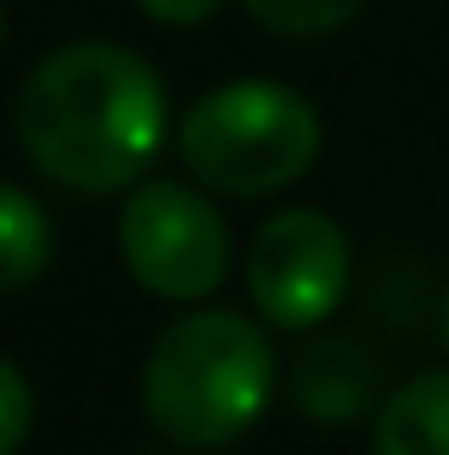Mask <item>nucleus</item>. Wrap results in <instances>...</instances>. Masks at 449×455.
<instances>
[{
    "label": "nucleus",
    "mask_w": 449,
    "mask_h": 455,
    "mask_svg": "<svg viewBox=\"0 0 449 455\" xmlns=\"http://www.w3.org/2000/svg\"><path fill=\"white\" fill-rule=\"evenodd\" d=\"M277 394V351L259 320L191 307L154 339L142 363V412L172 450H228Z\"/></svg>",
    "instance_id": "obj_2"
},
{
    "label": "nucleus",
    "mask_w": 449,
    "mask_h": 455,
    "mask_svg": "<svg viewBox=\"0 0 449 455\" xmlns=\"http://www.w3.org/2000/svg\"><path fill=\"white\" fill-rule=\"evenodd\" d=\"M31 437V381L0 357V455H19Z\"/></svg>",
    "instance_id": "obj_10"
},
{
    "label": "nucleus",
    "mask_w": 449,
    "mask_h": 455,
    "mask_svg": "<svg viewBox=\"0 0 449 455\" xmlns=\"http://www.w3.org/2000/svg\"><path fill=\"white\" fill-rule=\"evenodd\" d=\"M444 345H449V296H444Z\"/></svg>",
    "instance_id": "obj_12"
},
{
    "label": "nucleus",
    "mask_w": 449,
    "mask_h": 455,
    "mask_svg": "<svg viewBox=\"0 0 449 455\" xmlns=\"http://www.w3.org/2000/svg\"><path fill=\"white\" fill-rule=\"evenodd\" d=\"M0 37H6V12H0Z\"/></svg>",
    "instance_id": "obj_13"
},
{
    "label": "nucleus",
    "mask_w": 449,
    "mask_h": 455,
    "mask_svg": "<svg viewBox=\"0 0 449 455\" xmlns=\"http://www.w3.org/2000/svg\"><path fill=\"white\" fill-rule=\"evenodd\" d=\"M290 394L308 419H357L375 400V357L357 339H314L290 370Z\"/></svg>",
    "instance_id": "obj_6"
},
{
    "label": "nucleus",
    "mask_w": 449,
    "mask_h": 455,
    "mask_svg": "<svg viewBox=\"0 0 449 455\" xmlns=\"http://www.w3.org/2000/svg\"><path fill=\"white\" fill-rule=\"evenodd\" d=\"M50 252H56V228L44 216V204L0 179V296L31 290L50 271Z\"/></svg>",
    "instance_id": "obj_8"
},
{
    "label": "nucleus",
    "mask_w": 449,
    "mask_h": 455,
    "mask_svg": "<svg viewBox=\"0 0 449 455\" xmlns=\"http://www.w3.org/2000/svg\"><path fill=\"white\" fill-rule=\"evenodd\" d=\"M117 252L124 271L160 296V302H210L228 283L234 265V234L222 210L210 204L204 185L185 179H154L136 185L124 216H117Z\"/></svg>",
    "instance_id": "obj_4"
},
{
    "label": "nucleus",
    "mask_w": 449,
    "mask_h": 455,
    "mask_svg": "<svg viewBox=\"0 0 449 455\" xmlns=\"http://www.w3.org/2000/svg\"><path fill=\"white\" fill-rule=\"evenodd\" d=\"M240 6L271 37H333L364 12V0H240Z\"/></svg>",
    "instance_id": "obj_9"
},
{
    "label": "nucleus",
    "mask_w": 449,
    "mask_h": 455,
    "mask_svg": "<svg viewBox=\"0 0 449 455\" xmlns=\"http://www.w3.org/2000/svg\"><path fill=\"white\" fill-rule=\"evenodd\" d=\"M345 283H351V246L326 210H277L246 246V296L284 332L333 320Z\"/></svg>",
    "instance_id": "obj_5"
},
{
    "label": "nucleus",
    "mask_w": 449,
    "mask_h": 455,
    "mask_svg": "<svg viewBox=\"0 0 449 455\" xmlns=\"http://www.w3.org/2000/svg\"><path fill=\"white\" fill-rule=\"evenodd\" d=\"M375 455H449V370H425L381 400Z\"/></svg>",
    "instance_id": "obj_7"
},
{
    "label": "nucleus",
    "mask_w": 449,
    "mask_h": 455,
    "mask_svg": "<svg viewBox=\"0 0 449 455\" xmlns=\"http://www.w3.org/2000/svg\"><path fill=\"white\" fill-rule=\"evenodd\" d=\"M148 19H160V25H204L222 0H136Z\"/></svg>",
    "instance_id": "obj_11"
},
{
    "label": "nucleus",
    "mask_w": 449,
    "mask_h": 455,
    "mask_svg": "<svg viewBox=\"0 0 449 455\" xmlns=\"http://www.w3.org/2000/svg\"><path fill=\"white\" fill-rule=\"evenodd\" d=\"M320 154V117L284 80H228L179 124V160L204 191L277 197Z\"/></svg>",
    "instance_id": "obj_3"
},
{
    "label": "nucleus",
    "mask_w": 449,
    "mask_h": 455,
    "mask_svg": "<svg viewBox=\"0 0 449 455\" xmlns=\"http://www.w3.org/2000/svg\"><path fill=\"white\" fill-rule=\"evenodd\" d=\"M25 160L75 191V197H111L136 191L166 142V86L148 62L124 44L86 37L50 50L12 105Z\"/></svg>",
    "instance_id": "obj_1"
}]
</instances>
